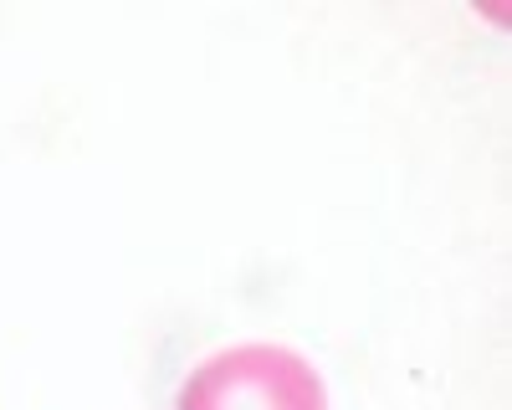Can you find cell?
I'll return each mask as SVG.
<instances>
[{
    "label": "cell",
    "instance_id": "1",
    "mask_svg": "<svg viewBox=\"0 0 512 410\" xmlns=\"http://www.w3.org/2000/svg\"><path fill=\"white\" fill-rule=\"evenodd\" d=\"M175 410H328V390L297 349L236 344L210 354L180 385Z\"/></svg>",
    "mask_w": 512,
    "mask_h": 410
}]
</instances>
